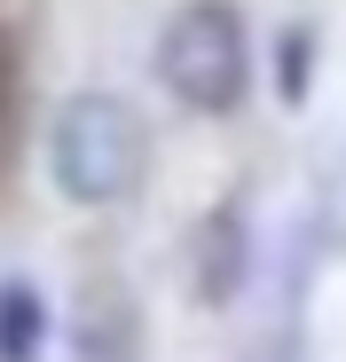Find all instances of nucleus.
Returning <instances> with one entry per match:
<instances>
[{"instance_id":"obj_5","label":"nucleus","mask_w":346,"mask_h":362,"mask_svg":"<svg viewBox=\"0 0 346 362\" xmlns=\"http://www.w3.org/2000/svg\"><path fill=\"white\" fill-rule=\"evenodd\" d=\"M307 64H315V32L292 24L283 32V103H307Z\"/></svg>"},{"instance_id":"obj_3","label":"nucleus","mask_w":346,"mask_h":362,"mask_svg":"<svg viewBox=\"0 0 346 362\" xmlns=\"http://www.w3.org/2000/svg\"><path fill=\"white\" fill-rule=\"evenodd\" d=\"M244 213L237 205H213L197 228H189V276H197V299H213V308H228L237 299V284H244Z\"/></svg>"},{"instance_id":"obj_1","label":"nucleus","mask_w":346,"mask_h":362,"mask_svg":"<svg viewBox=\"0 0 346 362\" xmlns=\"http://www.w3.org/2000/svg\"><path fill=\"white\" fill-rule=\"evenodd\" d=\"M150 173V127L126 95L110 87H79L64 95V110L47 118V181L71 205H119L142 189Z\"/></svg>"},{"instance_id":"obj_4","label":"nucleus","mask_w":346,"mask_h":362,"mask_svg":"<svg viewBox=\"0 0 346 362\" xmlns=\"http://www.w3.org/2000/svg\"><path fill=\"white\" fill-rule=\"evenodd\" d=\"M40 339H47V299L8 276L0 284V362H40Z\"/></svg>"},{"instance_id":"obj_2","label":"nucleus","mask_w":346,"mask_h":362,"mask_svg":"<svg viewBox=\"0 0 346 362\" xmlns=\"http://www.w3.org/2000/svg\"><path fill=\"white\" fill-rule=\"evenodd\" d=\"M157 87L197 110V118H228L252 95V32L228 0H181L157 32Z\"/></svg>"}]
</instances>
